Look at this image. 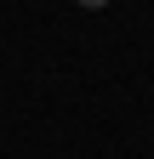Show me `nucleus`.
<instances>
[{
	"label": "nucleus",
	"instance_id": "1",
	"mask_svg": "<svg viewBox=\"0 0 154 159\" xmlns=\"http://www.w3.org/2000/svg\"><path fill=\"white\" fill-rule=\"evenodd\" d=\"M80 6H86V11H97V6H108V0H80Z\"/></svg>",
	"mask_w": 154,
	"mask_h": 159
}]
</instances>
